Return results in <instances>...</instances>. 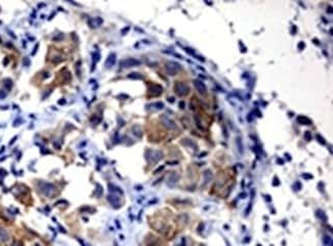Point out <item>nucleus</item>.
Segmentation results:
<instances>
[{"mask_svg":"<svg viewBox=\"0 0 333 246\" xmlns=\"http://www.w3.org/2000/svg\"><path fill=\"white\" fill-rule=\"evenodd\" d=\"M180 65L177 63V62H167L166 65H165V69H166L167 74L170 75V76H174L177 73L180 72Z\"/></svg>","mask_w":333,"mask_h":246,"instance_id":"obj_1","label":"nucleus"},{"mask_svg":"<svg viewBox=\"0 0 333 246\" xmlns=\"http://www.w3.org/2000/svg\"><path fill=\"white\" fill-rule=\"evenodd\" d=\"M174 91L177 96H187L189 93H190V87L188 85L185 84L183 82H175L174 84Z\"/></svg>","mask_w":333,"mask_h":246,"instance_id":"obj_2","label":"nucleus"},{"mask_svg":"<svg viewBox=\"0 0 333 246\" xmlns=\"http://www.w3.org/2000/svg\"><path fill=\"white\" fill-rule=\"evenodd\" d=\"M148 91L151 96H160L163 91V87L159 84H156V83H149L148 84Z\"/></svg>","mask_w":333,"mask_h":246,"instance_id":"obj_3","label":"nucleus"},{"mask_svg":"<svg viewBox=\"0 0 333 246\" xmlns=\"http://www.w3.org/2000/svg\"><path fill=\"white\" fill-rule=\"evenodd\" d=\"M39 187H40V191H41L45 196H50L56 190L55 186L51 185L49 183H40Z\"/></svg>","mask_w":333,"mask_h":246,"instance_id":"obj_4","label":"nucleus"},{"mask_svg":"<svg viewBox=\"0 0 333 246\" xmlns=\"http://www.w3.org/2000/svg\"><path fill=\"white\" fill-rule=\"evenodd\" d=\"M161 158H162V153L161 152H159V151L148 150V152H147V160L149 162L155 163V162L160 160Z\"/></svg>","mask_w":333,"mask_h":246,"instance_id":"obj_5","label":"nucleus"},{"mask_svg":"<svg viewBox=\"0 0 333 246\" xmlns=\"http://www.w3.org/2000/svg\"><path fill=\"white\" fill-rule=\"evenodd\" d=\"M139 65H140V62L139 61V59H123V61L120 62V67L121 68H131V67H135V66H139Z\"/></svg>","mask_w":333,"mask_h":246,"instance_id":"obj_6","label":"nucleus"},{"mask_svg":"<svg viewBox=\"0 0 333 246\" xmlns=\"http://www.w3.org/2000/svg\"><path fill=\"white\" fill-rule=\"evenodd\" d=\"M161 121H162V123H163L167 128H169V129H175V128H177V125H175L174 121H172L171 119L168 117V116L162 115L161 116Z\"/></svg>","mask_w":333,"mask_h":246,"instance_id":"obj_7","label":"nucleus"},{"mask_svg":"<svg viewBox=\"0 0 333 246\" xmlns=\"http://www.w3.org/2000/svg\"><path fill=\"white\" fill-rule=\"evenodd\" d=\"M194 85L196 89L198 90V93L200 94H205L207 93V87L205 85V83H203L201 80H195L194 81Z\"/></svg>","mask_w":333,"mask_h":246,"instance_id":"obj_8","label":"nucleus"},{"mask_svg":"<svg viewBox=\"0 0 333 246\" xmlns=\"http://www.w3.org/2000/svg\"><path fill=\"white\" fill-rule=\"evenodd\" d=\"M115 63H116V55L115 53H111V55L108 56V59H107V61H106L105 65H106L107 68H111V67L114 66Z\"/></svg>","mask_w":333,"mask_h":246,"instance_id":"obj_9","label":"nucleus"},{"mask_svg":"<svg viewBox=\"0 0 333 246\" xmlns=\"http://www.w3.org/2000/svg\"><path fill=\"white\" fill-rule=\"evenodd\" d=\"M296 120L299 124H302V125H311L312 124V121L308 117H305V116H298L296 118Z\"/></svg>","mask_w":333,"mask_h":246,"instance_id":"obj_10","label":"nucleus"},{"mask_svg":"<svg viewBox=\"0 0 333 246\" xmlns=\"http://www.w3.org/2000/svg\"><path fill=\"white\" fill-rule=\"evenodd\" d=\"M89 25H90L92 28H94V27H99L102 25L103 23V20L101 18H96V19H90V20L88 21Z\"/></svg>","mask_w":333,"mask_h":246,"instance_id":"obj_11","label":"nucleus"},{"mask_svg":"<svg viewBox=\"0 0 333 246\" xmlns=\"http://www.w3.org/2000/svg\"><path fill=\"white\" fill-rule=\"evenodd\" d=\"M108 200H109L110 203L112 204L114 207H119V206H120V201H119V198H118V197L113 196V195L111 196V195H110L109 197H108Z\"/></svg>","mask_w":333,"mask_h":246,"instance_id":"obj_12","label":"nucleus"},{"mask_svg":"<svg viewBox=\"0 0 333 246\" xmlns=\"http://www.w3.org/2000/svg\"><path fill=\"white\" fill-rule=\"evenodd\" d=\"M129 78V79H133V80H142L143 79V75L140 74V73H136V72H133V73H130V74L127 76Z\"/></svg>","mask_w":333,"mask_h":246,"instance_id":"obj_13","label":"nucleus"},{"mask_svg":"<svg viewBox=\"0 0 333 246\" xmlns=\"http://www.w3.org/2000/svg\"><path fill=\"white\" fill-rule=\"evenodd\" d=\"M177 178H178V175L175 174V172H173V174L170 175L169 180H168V185L169 186H173L175 183L177 182Z\"/></svg>","mask_w":333,"mask_h":246,"instance_id":"obj_14","label":"nucleus"},{"mask_svg":"<svg viewBox=\"0 0 333 246\" xmlns=\"http://www.w3.org/2000/svg\"><path fill=\"white\" fill-rule=\"evenodd\" d=\"M211 178H212V174H211L210 170H206V171H204V183L207 184L208 182H210Z\"/></svg>","mask_w":333,"mask_h":246,"instance_id":"obj_15","label":"nucleus"},{"mask_svg":"<svg viewBox=\"0 0 333 246\" xmlns=\"http://www.w3.org/2000/svg\"><path fill=\"white\" fill-rule=\"evenodd\" d=\"M317 217H318L319 218H320V220H322V221H326L327 220V217H326V215H325V213L323 212V211H322V210H317Z\"/></svg>","mask_w":333,"mask_h":246,"instance_id":"obj_16","label":"nucleus"},{"mask_svg":"<svg viewBox=\"0 0 333 246\" xmlns=\"http://www.w3.org/2000/svg\"><path fill=\"white\" fill-rule=\"evenodd\" d=\"M151 106H152V107H155L156 109H158V110H160V109H163V108H164V105H163V103H160V102H158V103H155V104H152V105H151Z\"/></svg>","mask_w":333,"mask_h":246,"instance_id":"obj_17","label":"nucleus"},{"mask_svg":"<svg viewBox=\"0 0 333 246\" xmlns=\"http://www.w3.org/2000/svg\"><path fill=\"white\" fill-rule=\"evenodd\" d=\"M304 139H305V140H308V142H310V140H312V134H311L310 131L304 132Z\"/></svg>","mask_w":333,"mask_h":246,"instance_id":"obj_18","label":"nucleus"},{"mask_svg":"<svg viewBox=\"0 0 333 246\" xmlns=\"http://www.w3.org/2000/svg\"><path fill=\"white\" fill-rule=\"evenodd\" d=\"M4 83H5L4 85L6 86V88H7V89H9L10 87H12V80H9V79H5V80H4Z\"/></svg>","mask_w":333,"mask_h":246,"instance_id":"obj_19","label":"nucleus"},{"mask_svg":"<svg viewBox=\"0 0 333 246\" xmlns=\"http://www.w3.org/2000/svg\"><path fill=\"white\" fill-rule=\"evenodd\" d=\"M317 139L319 140V142H320L322 145H325V144H326V143H325V140H324V139L320 136V134H317Z\"/></svg>","mask_w":333,"mask_h":246,"instance_id":"obj_20","label":"nucleus"},{"mask_svg":"<svg viewBox=\"0 0 333 246\" xmlns=\"http://www.w3.org/2000/svg\"><path fill=\"white\" fill-rule=\"evenodd\" d=\"M304 46H305V44H304V42H299L298 45H297V48H298L299 50H301V49H304Z\"/></svg>","mask_w":333,"mask_h":246,"instance_id":"obj_21","label":"nucleus"},{"mask_svg":"<svg viewBox=\"0 0 333 246\" xmlns=\"http://www.w3.org/2000/svg\"><path fill=\"white\" fill-rule=\"evenodd\" d=\"M5 96H6V93H5V91H3V90H0V99H4Z\"/></svg>","mask_w":333,"mask_h":246,"instance_id":"obj_22","label":"nucleus"},{"mask_svg":"<svg viewBox=\"0 0 333 246\" xmlns=\"http://www.w3.org/2000/svg\"><path fill=\"white\" fill-rule=\"evenodd\" d=\"M302 177L304 178H313V175H311V174H302Z\"/></svg>","mask_w":333,"mask_h":246,"instance_id":"obj_23","label":"nucleus"},{"mask_svg":"<svg viewBox=\"0 0 333 246\" xmlns=\"http://www.w3.org/2000/svg\"><path fill=\"white\" fill-rule=\"evenodd\" d=\"M180 109H185V103H183V102H180Z\"/></svg>","mask_w":333,"mask_h":246,"instance_id":"obj_24","label":"nucleus"},{"mask_svg":"<svg viewBox=\"0 0 333 246\" xmlns=\"http://www.w3.org/2000/svg\"><path fill=\"white\" fill-rule=\"evenodd\" d=\"M168 101H169L170 103H173V102H174V99H173V98H170V99H168Z\"/></svg>","mask_w":333,"mask_h":246,"instance_id":"obj_25","label":"nucleus"},{"mask_svg":"<svg viewBox=\"0 0 333 246\" xmlns=\"http://www.w3.org/2000/svg\"><path fill=\"white\" fill-rule=\"evenodd\" d=\"M258 246H259V245H258Z\"/></svg>","mask_w":333,"mask_h":246,"instance_id":"obj_26","label":"nucleus"}]
</instances>
